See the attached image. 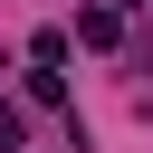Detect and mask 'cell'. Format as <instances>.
I'll list each match as a JSON object with an SVG mask.
<instances>
[{
    "label": "cell",
    "instance_id": "cell-1",
    "mask_svg": "<svg viewBox=\"0 0 153 153\" xmlns=\"http://www.w3.org/2000/svg\"><path fill=\"white\" fill-rule=\"evenodd\" d=\"M115 38H124L115 10H76V48H115Z\"/></svg>",
    "mask_w": 153,
    "mask_h": 153
},
{
    "label": "cell",
    "instance_id": "cell-2",
    "mask_svg": "<svg viewBox=\"0 0 153 153\" xmlns=\"http://www.w3.org/2000/svg\"><path fill=\"white\" fill-rule=\"evenodd\" d=\"M67 48H76L67 29H38V38H29V57H38V67H67Z\"/></svg>",
    "mask_w": 153,
    "mask_h": 153
},
{
    "label": "cell",
    "instance_id": "cell-3",
    "mask_svg": "<svg viewBox=\"0 0 153 153\" xmlns=\"http://www.w3.org/2000/svg\"><path fill=\"white\" fill-rule=\"evenodd\" d=\"M19 134H29V124H19V105H0V153H19Z\"/></svg>",
    "mask_w": 153,
    "mask_h": 153
},
{
    "label": "cell",
    "instance_id": "cell-4",
    "mask_svg": "<svg viewBox=\"0 0 153 153\" xmlns=\"http://www.w3.org/2000/svg\"><path fill=\"white\" fill-rule=\"evenodd\" d=\"M124 10H134V0H124Z\"/></svg>",
    "mask_w": 153,
    "mask_h": 153
}]
</instances>
